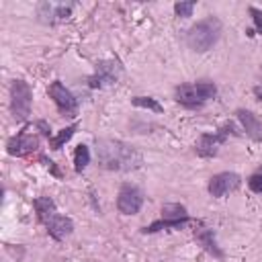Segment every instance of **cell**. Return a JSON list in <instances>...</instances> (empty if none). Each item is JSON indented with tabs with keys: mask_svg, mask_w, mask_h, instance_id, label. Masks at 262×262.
Here are the masks:
<instances>
[{
	"mask_svg": "<svg viewBox=\"0 0 262 262\" xmlns=\"http://www.w3.org/2000/svg\"><path fill=\"white\" fill-rule=\"evenodd\" d=\"M88 164H90V149H88V145H78L76 151H74V168H76V172H82Z\"/></svg>",
	"mask_w": 262,
	"mask_h": 262,
	"instance_id": "17",
	"label": "cell"
},
{
	"mask_svg": "<svg viewBox=\"0 0 262 262\" xmlns=\"http://www.w3.org/2000/svg\"><path fill=\"white\" fill-rule=\"evenodd\" d=\"M190 221V215L184 205L180 203H168L162 207V215L158 221H154L149 227H143V233H156L160 229H176Z\"/></svg>",
	"mask_w": 262,
	"mask_h": 262,
	"instance_id": "5",
	"label": "cell"
},
{
	"mask_svg": "<svg viewBox=\"0 0 262 262\" xmlns=\"http://www.w3.org/2000/svg\"><path fill=\"white\" fill-rule=\"evenodd\" d=\"M143 205V194L137 186H131V184H123L121 190H119V196H117V209L123 213V215H135Z\"/></svg>",
	"mask_w": 262,
	"mask_h": 262,
	"instance_id": "12",
	"label": "cell"
},
{
	"mask_svg": "<svg viewBox=\"0 0 262 262\" xmlns=\"http://www.w3.org/2000/svg\"><path fill=\"white\" fill-rule=\"evenodd\" d=\"M72 10H74L72 2L68 4L66 2H39L37 4V16L41 23H47V25L68 20L72 16Z\"/></svg>",
	"mask_w": 262,
	"mask_h": 262,
	"instance_id": "8",
	"label": "cell"
},
{
	"mask_svg": "<svg viewBox=\"0 0 262 262\" xmlns=\"http://www.w3.org/2000/svg\"><path fill=\"white\" fill-rule=\"evenodd\" d=\"M250 14H252V18H254L256 31H258V33H262V10H258V8H254V6H250Z\"/></svg>",
	"mask_w": 262,
	"mask_h": 262,
	"instance_id": "21",
	"label": "cell"
},
{
	"mask_svg": "<svg viewBox=\"0 0 262 262\" xmlns=\"http://www.w3.org/2000/svg\"><path fill=\"white\" fill-rule=\"evenodd\" d=\"M49 96L53 98L57 111H59L63 117H74V115L78 113V100H76V96H74L59 80H55V82L49 84Z\"/></svg>",
	"mask_w": 262,
	"mask_h": 262,
	"instance_id": "10",
	"label": "cell"
},
{
	"mask_svg": "<svg viewBox=\"0 0 262 262\" xmlns=\"http://www.w3.org/2000/svg\"><path fill=\"white\" fill-rule=\"evenodd\" d=\"M248 186H250V190H252V192L262 194V170L254 172V174L248 178Z\"/></svg>",
	"mask_w": 262,
	"mask_h": 262,
	"instance_id": "19",
	"label": "cell"
},
{
	"mask_svg": "<svg viewBox=\"0 0 262 262\" xmlns=\"http://www.w3.org/2000/svg\"><path fill=\"white\" fill-rule=\"evenodd\" d=\"M219 35H221V23L219 18L215 16H207L203 20H199L196 25H192L186 33V43L192 51H209L217 41H219Z\"/></svg>",
	"mask_w": 262,
	"mask_h": 262,
	"instance_id": "3",
	"label": "cell"
},
{
	"mask_svg": "<svg viewBox=\"0 0 262 262\" xmlns=\"http://www.w3.org/2000/svg\"><path fill=\"white\" fill-rule=\"evenodd\" d=\"M37 147H39V137L31 135L27 131H20L18 135L10 137L6 143V151L10 156H29V154L37 151Z\"/></svg>",
	"mask_w": 262,
	"mask_h": 262,
	"instance_id": "13",
	"label": "cell"
},
{
	"mask_svg": "<svg viewBox=\"0 0 262 262\" xmlns=\"http://www.w3.org/2000/svg\"><path fill=\"white\" fill-rule=\"evenodd\" d=\"M235 117H237V121L242 123L246 135H250L254 141H262V121H260L252 111L237 108V111H235Z\"/></svg>",
	"mask_w": 262,
	"mask_h": 262,
	"instance_id": "14",
	"label": "cell"
},
{
	"mask_svg": "<svg viewBox=\"0 0 262 262\" xmlns=\"http://www.w3.org/2000/svg\"><path fill=\"white\" fill-rule=\"evenodd\" d=\"M76 129H78V123H72L70 127L61 129L57 135H51V137H49V145H51V149H61L63 143H68V141L72 139V135L76 133Z\"/></svg>",
	"mask_w": 262,
	"mask_h": 262,
	"instance_id": "16",
	"label": "cell"
},
{
	"mask_svg": "<svg viewBox=\"0 0 262 262\" xmlns=\"http://www.w3.org/2000/svg\"><path fill=\"white\" fill-rule=\"evenodd\" d=\"M194 10V2H176L174 4V12L178 16H190Z\"/></svg>",
	"mask_w": 262,
	"mask_h": 262,
	"instance_id": "20",
	"label": "cell"
},
{
	"mask_svg": "<svg viewBox=\"0 0 262 262\" xmlns=\"http://www.w3.org/2000/svg\"><path fill=\"white\" fill-rule=\"evenodd\" d=\"M194 239H196L209 254H213L215 258H223V252H221L219 246H217V239H215L213 229H209V227H201V229H196V231H194Z\"/></svg>",
	"mask_w": 262,
	"mask_h": 262,
	"instance_id": "15",
	"label": "cell"
},
{
	"mask_svg": "<svg viewBox=\"0 0 262 262\" xmlns=\"http://www.w3.org/2000/svg\"><path fill=\"white\" fill-rule=\"evenodd\" d=\"M33 205H35V211H37L39 221L47 227V231H49V235L53 239L61 242L63 237H68L72 233V229H74L72 219L57 213L55 203H53L51 196H39V199H35Z\"/></svg>",
	"mask_w": 262,
	"mask_h": 262,
	"instance_id": "2",
	"label": "cell"
},
{
	"mask_svg": "<svg viewBox=\"0 0 262 262\" xmlns=\"http://www.w3.org/2000/svg\"><path fill=\"white\" fill-rule=\"evenodd\" d=\"M96 158L102 168L117 172L135 170L143 162L141 154L133 145L119 139H96Z\"/></svg>",
	"mask_w": 262,
	"mask_h": 262,
	"instance_id": "1",
	"label": "cell"
},
{
	"mask_svg": "<svg viewBox=\"0 0 262 262\" xmlns=\"http://www.w3.org/2000/svg\"><path fill=\"white\" fill-rule=\"evenodd\" d=\"M121 63L117 59H104L96 63V72L88 78V86L90 88H102L106 84H115L117 78L121 76Z\"/></svg>",
	"mask_w": 262,
	"mask_h": 262,
	"instance_id": "9",
	"label": "cell"
},
{
	"mask_svg": "<svg viewBox=\"0 0 262 262\" xmlns=\"http://www.w3.org/2000/svg\"><path fill=\"white\" fill-rule=\"evenodd\" d=\"M131 102H133L135 106H141V108H147V111H154V113H162V111H164L162 104H160L156 98H151V96H135Z\"/></svg>",
	"mask_w": 262,
	"mask_h": 262,
	"instance_id": "18",
	"label": "cell"
},
{
	"mask_svg": "<svg viewBox=\"0 0 262 262\" xmlns=\"http://www.w3.org/2000/svg\"><path fill=\"white\" fill-rule=\"evenodd\" d=\"M229 133H237L233 123H225L219 131H213V133H203L199 137V141L194 143V149L201 158H213L217 156L219 147L225 143V139L229 137Z\"/></svg>",
	"mask_w": 262,
	"mask_h": 262,
	"instance_id": "7",
	"label": "cell"
},
{
	"mask_svg": "<svg viewBox=\"0 0 262 262\" xmlns=\"http://www.w3.org/2000/svg\"><path fill=\"white\" fill-rule=\"evenodd\" d=\"M254 94H256V96L262 100V86H260V84H258V86H254Z\"/></svg>",
	"mask_w": 262,
	"mask_h": 262,
	"instance_id": "22",
	"label": "cell"
},
{
	"mask_svg": "<svg viewBox=\"0 0 262 262\" xmlns=\"http://www.w3.org/2000/svg\"><path fill=\"white\" fill-rule=\"evenodd\" d=\"M215 94H217V86L213 82H194V84H182L176 88V100L188 108L203 106Z\"/></svg>",
	"mask_w": 262,
	"mask_h": 262,
	"instance_id": "4",
	"label": "cell"
},
{
	"mask_svg": "<svg viewBox=\"0 0 262 262\" xmlns=\"http://www.w3.org/2000/svg\"><path fill=\"white\" fill-rule=\"evenodd\" d=\"M239 184H242L239 174H235V172H219V174H215V176L209 180V186H207V188H209L211 196L221 199V196H225V194L237 190Z\"/></svg>",
	"mask_w": 262,
	"mask_h": 262,
	"instance_id": "11",
	"label": "cell"
},
{
	"mask_svg": "<svg viewBox=\"0 0 262 262\" xmlns=\"http://www.w3.org/2000/svg\"><path fill=\"white\" fill-rule=\"evenodd\" d=\"M33 90L25 80H14L10 88V111L16 121H27L31 115Z\"/></svg>",
	"mask_w": 262,
	"mask_h": 262,
	"instance_id": "6",
	"label": "cell"
}]
</instances>
